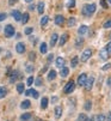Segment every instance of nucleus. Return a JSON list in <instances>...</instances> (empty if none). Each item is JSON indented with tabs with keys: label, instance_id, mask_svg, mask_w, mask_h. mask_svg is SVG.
I'll use <instances>...</instances> for the list:
<instances>
[{
	"label": "nucleus",
	"instance_id": "f257e3e1",
	"mask_svg": "<svg viewBox=\"0 0 111 121\" xmlns=\"http://www.w3.org/2000/svg\"><path fill=\"white\" fill-rule=\"evenodd\" d=\"M96 4H87V5H84L82 6V10H81V13L86 17H90L92 16L95 12H96Z\"/></svg>",
	"mask_w": 111,
	"mask_h": 121
},
{
	"label": "nucleus",
	"instance_id": "f03ea898",
	"mask_svg": "<svg viewBox=\"0 0 111 121\" xmlns=\"http://www.w3.org/2000/svg\"><path fill=\"white\" fill-rule=\"evenodd\" d=\"M4 32H5V36L7 39H11L14 36V34H16V30H14V26L11 25V24H7L4 29Z\"/></svg>",
	"mask_w": 111,
	"mask_h": 121
},
{
	"label": "nucleus",
	"instance_id": "7ed1b4c3",
	"mask_svg": "<svg viewBox=\"0 0 111 121\" xmlns=\"http://www.w3.org/2000/svg\"><path fill=\"white\" fill-rule=\"evenodd\" d=\"M74 89H75V83H74V80H69L63 88V92L65 94H70L74 91Z\"/></svg>",
	"mask_w": 111,
	"mask_h": 121
},
{
	"label": "nucleus",
	"instance_id": "20e7f679",
	"mask_svg": "<svg viewBox=\"0 0 111 121\" xmlns=\"http://www.w3.org/2000/svg\"><path fill=\"white\" fill-rule=\"evenodd\" d=\"M91 56H92V49L87 48V49H85V50L82 52V54H81V56H80V60H81L82 62H86Z\"/></svg>",
	"mask_w": 111,
	"mask_h": 121
},
{
	"label": "nucleus",
	"instance_id": "39448f33",
	"mask_svg": "<svg viewBox=\"0 0 111 121\" xmlns=\"http://www.w3.org/2000/svg\"><path fill=\"white\" fill-rule=\"evenodd\" d=\"M109 56H110V54H109V50H107L106 47H104L103 49H100V52H99V58H100L102 60H107Z\"/></svg>",
	"mask_w": 111,
	"mask_h": 121
},
{
	"label": "nucleus",
	"instance_id": "423d86ee",
	"mask_svg": "<svg viewBox=\"0 0 111 121\" xmlns=\"http://www.w3.org/2000/svg\"><path fill=\"white\" fill-rule=\"evenodd\" d=\"M11 16L13 17V19L14 21H17V22H21L22 21V12L21 11H18V10H13L12 12H11Z\"/></svg>",
	"mask_w": 111,
	"mask_h": 121
},
{
	"label": "nucleus",
	"instance_id": "0eeeda50",
	"mask_svg": "<svg viewBox=\"0 0 111 121\" xmlns=\"http://www.w3.org/2000/svg\"><path fill=\"white\" fill-rule=\"evenodd\" d=\"M86 82H87V74H86V73H81V74L78 77V85L85 86Z\"/></svg>",
	"mask_w": 111,
	"mask_h": 121
},
{
	"label": "nucleus",
	"instance_id": "6e6552de",
	"mask_svg": "<svg viewBox=\"0 0 111 121\" xmlns=\"http://www.w3.org/2000/svg\"><path fill=\"white\" fill-rule=\"evenodd\" d=\"M16 52H17L18 54L25 53V44H24L23 42H18V43L16 44Z\"/></svg>",
	"mask_w": 111,
	"mask_h": 121
},
{
	"label": "nucleus",
	"instance_id": "1a4fd4ad",
	"mask_svg": "<svg viewBox=\"0 0 111 121\" xmlns=\"http://www.w3.org/2000/svg\"><path fill=\"white\" fill-rule=\"evenodd\" d=\"M93 84H95V77L87 78V82H86V84H85V89H86L87 91H90V90L92 89V86H93Z\"/></svg>",
	"mask_w": 111,
	"mask_h": 121
},
{
	"label": "nucleus",
	"instance_id": "9d476101",
	"mask_svg": "<svg viewBox=\"0 0 111 121\" xmlns=\"http://www.w3.org/2000/svg\"><path fill=\"white\" fill-rule=\"evenodd\" d=\"M25 96H32L35 99L40 97L38 92H37L35 89H29V90H26V91H25Z\"/></svg>",
	"mask_w": 111,
	"mask_h": 121
},
{
	"label": "nucleus",
	"instance_id": "9b49d317",
	"mask_svg": "<svg viewBox=\"0 0 111 121\" xmlns=\"http://www.w3.org/2000/svg\"><path fill=\"white\" fill-rule=\"evenodd\" d=\"M63 23H65V17L62 14H58L56 17H55V24L56 25L61 26V25H63Z\"/></svg>",
	"mask_w": 111,
	"mask_h": 121
},
{
	"label": "nucleus",
	"instance_id": "f8f14e48",
	"mask_svg": "<svg viewBox=\"0 0 111 121\" xmlns=\"http://www.w3.org/2000/svg\"><path fill=\"white\" fill-rule=\"evenodd\" d=\"M58 40H59V35H58L56 32H54L53 35H51V37H50V46H51V47L56 46V43H58Z\"/></svg>",
	"mask_w": 111,
	"mask_h": 121
},
{
	"label": "nucleus",
	"instance_id": "ddd939ff",
	"mask_svg": "<svg viewBox=\"0 0 111 121\" xmlns=\"http://www.w3.org/2000/svg\"><path fill=\"white\" fill-rule=\"evenodd\" d=\"M68 39H69V35H68V34H63V35L60 37L59 44H60V46H63V44H66V42L68 41Z\"/></svg>",
	"mask_w": 111,
	"mask_h": 121
},
{
	"label": "nucleus",
	"instance_id": "4468645a",
	"mask_svg": "<svg viewBox=\"0 0 111 121\" xmlns=\"http://www.w3.org/2000/svg\"><path fill=\"white\" fill-rule=\"evenodd\" d=\"M87 30H88V26H87V25H81V26L78 29V34H79L80 36H84L85 34L87 32Z\"/></svg>",
	"mask_w": 111,
	"mask_h": 121
},
{
	"label": "nucleus",
	"instance_id": "2eb2a0df",
	"mask_svg": "<svg viewBox=\"0 0 111 121\" xmlns=\"http://www.w3.org/2000/svg\"><path fill=\"white\" fill-rule=\"evenodd\" d=\"M54 113H55V117H56V119H60V117H61V115H62V108H61L60 106L55 107Z\"/></svg>",
	"mask_w": 111,
	"mask_h": 121
},
{
	"label": "nucleus",
	"instance_id": "dca6fc26",
	"mask_svg": "<svg viewBox=\"0 0 111 121\" xmlns=\"http://www.w3.org/2000/svg\"><path fill=\"white\" fill-rule=\"evenodd\" d=\"M68 74H69V68H68V67H66V66H63V67L61 68L60 76H61L62 78H66V77H67Z\"/></svg>",
	"mask_w": 111,
	"mask_h": 121
},
{
	"label": "nucleus",
	"instance_id": "f3484780",
	"mask_svg": "<svg viewBox=\"0 0 111 121\" xmlns=\"http://www.w3.org/2000/svg\"><path fill=\"white\" fill-rule=\"evenodd\" d=\"M30 107H31V102L29 99H25V101H23L21 103V108L22 109H29Z\"/></svg>",
	"mask_w": 111,
	"mask_h": 121
},
{
	"label": "nucleus",
	"instance_id": "a211bd4d",
	"mask_svg": "<svg viewBox=\"0 0 111 121\" xmlns=\"http://www.w3.org/2000/svg\"><path fill=\"white\" fill-rule=\"evenodd\" d=\"M56 66H58L59 68H62V67L65 66V59L61 58V56L56 58Z\"/></svg>",
	"mask_w": 111,
	"mask_h": 121
},
{
	"label": "nucleus",
	"instance_id": "6ab92c4d",
	"mask_svg": "<svg viewBox=\"0 0 111 121\" xmlns=\"http://www.w3.org/2000/svg\"><path fill=\"white\" fill-rule=\"evenodd\" d=\"M32 117L31 113H24L23 115H21V121H29Z\"/></svg>",
	"mask_w": 111,
	"mask_h": 121
},
{
	"label": "nucleus",
	"instance_id": "aec40b11",
	"mask_svg": "<svg viewBox=\"0 0 111 121\" xmlns=\"http://www.w3.org/2000/svg\"><path fill=\"white\" fill-rule=\"evenodd\" d=\"M56 71L55 70H50L49 73H48V80H54L55 78H56Z\"/></svg>",
	"mask_w": 111,
	"mask_h": 121
},
{
	"label": "nucleus",
	"instance_id": "412c9836",
	"mask_svg": "<svg viewBox=\"0 0 111 121\" xmlns=\"http://www.w3.org/2000/svg\"><path fill=\"white\" fill-rule=\"evenodd\" d=\"M44 3L43 1H40L38 3V5H37V11H38V13L40 14H43V12H44Z\"/></svg>",
	"mask_w": 111,
	"mask_h": 121
},
{
	"label": "nucleus",
	"instance_id": "4be33fe9",
	"mask_svg": "<svg viewBox=\"0 0 111 121\" xmlns=\"http://www.w3.org/2000/svg\"><path fill=\"white\" fill-rule=\"evenodd\" d=\"M29 19H30V16H29V13L28 12H25V13H23V16H22V23L23 24H26L28 22H29Z\"/></svg>",
	"mask_w": 111,
	"mask_h": 121
},
{
	"label": "nucleus",
	"instance_id": "5701e85b",
	"mask_svg": "<svg viewBox=\"0 0 111 121\" xmlns=\"http://www.w3.org/2000/svg\"><path fill=\"white\" fill-rule=\"evenodd\" d=\"M48 97H43L42 98V101H41V108L42 109H47V107H48Z\"/></svg>",
	"mask_w": 111,
	"mask_h": 121
},
{
	"label": "nucleus",
	"instance_id": "b1692460",
	"mask_svg": "<svg viewBox=\"0 0 111 121\" xmlns=\"http://www.w3.org/2000/svg\"><path fill=\"white\" fill-rule=\"evenodd\" d=\"M24 89H25V85L23 83L17 84V91H18V94H24Z\"/></svg>",
	"mask_w": 111,
	"mask_h": 121
},
{
	"label": "nucleus",
	"instance_id": "393cba45",
	"mask_svg": "<svg viewBox=\"0 0 111 121\" xmlns=\"http://www.w3.org/2000/svg\"><path fill=\"white\" fill-rule=\"evenodd\" d=\"M40 52L42 54H45L47 52H48V46H47V43H41V46H40Z\"/></svg>",
	"mask_w": 111,
	"mask_h": 121
},
{
	"label": "nucleus",
	"instance_id": "a878e982",
	"mask_svg": "<svg viewBox=\"0 0 111 121\" xmlns=\"http://www.w3.org/2000/svg\"><path fill=\"white\" fill-rule=\"evenodd\" d=\"M7 95V89L5 86H0V98H4Z\"/></svg>",
	"mask_w": 111,
	"mask_h": 121
},
{
	"label": "nucleus",
	"instance_id": "bb28decb",
	"mask_svg": "<svg viewBox=\"0 0 111 121\" xmlns=\"http://www.w3.org/2000/svg\"><path fill=\"white\" fill-rule=\"evenodd\" d=\"M10 76V82L11 83H14L16 82V79L18 78V72L17 71H14V72H12L11 74H8Z\"/></svg>",
	"mask_w": 111,
	"mask_h": 121
},
{
	"label": "nucleus",
	"instance_id": "cd10ccee",
	"mask_svg": "<svg viewBox=\"0 0 111 121\" xmlns=\"http://www.w3.org/2000/svg\"><path fill=\"white\" fill-rule=\"evenodd\" d=\"M48 21H49V17L48 16H43L42 17V19H41V26H45L47 25V23H48Z\"/></svg>",
	"mask_w": 111,
	"mask_h": 121
},
{
	"label": "nucleus",
	"instance_id": "c85d7f7f",
	"mask_svg": "<svg viewBox=\"0 0 111 121\" xmlns=\"http://www.w3.org/2000/svg\"><path fill=\"white\" fill-rule=\"evenodd\" d=\"M33 70H35V67H33V65H31V64H28V65L25 66V71H26L28 73H32Z\"/></svg>",
	"mask_w": 111,
	"mask_h": 121
},
{
	"label": "nucleus",
	"instance_id": "c756f323",
	"mask_svg": "<svg viewBox=\"0 0 111 121\" xmlns=\"http://www.w3.org/2000/svg\"><path fill=\"white\" fill-rule=\"evenodd\" d=\"M78 62H79V59H78V56H74V58L72 59V61H70V65H72V67H77V66H78Z\"/></svg>",
	"mask_w": 111,
	"mask_h": 121
},
{
	"label": "nucleus",
	"instance_id": "7c9ffc66",
	"mask_svg": "<svg viewBox=\"0 0 111 121\" xmlns=\"http://www.w3.org/2000/svg\"><path fill=\"white\" fill-rule=\"evenodd\" d=\"M82 43H84V39H82L81 36H79V37L77 39V42H75V46H77V48H79L80 46H82Z\"/></svg>",
	"mask_w": 111,
	"mask_h": 121
},
{
	"label": "nucleus",
	"instance_id": "2f4dec72",
	"mask_svg": "<svg viewBox=\"0 0 111 121\" xmlns=\"http://www.w3.org/2000/svg\"><path fill=\"white\" fill-rule=\"evenodd\" d=\"M103 28H104V29H111V18H109L106 22H104Z\"/></svg>",
	"mask_w": 111,
	"mask_h": 121
},
{
	"label": "nucleus",
	"instance_id": "473e14b6",
	"mask_svg": "<svg viewBox=\"0 0 111 121\" xmlns=\"http://www.w3.org/2000/svg\"><path fill=\"white\" fill-rule=\"evenodd\" d=\"M75 22H77V21H75V18H74V17H70V18L68 19V26H69V28H72L74 24H75Z\"/></svg>",
	"mask_w": 111,
	"mask_h": 121
},
{
	"label": "nucleus",
	"instance_id": "72a5a7b5",
	"mask_svg": "<svg viewBox=\"0 0 111 121\" xmlns=\"http://www.w3.org/2000/svg\"><path fill=\"white\" fill-rule=\"evenodd\" d=\"M75 6V0H68V3H67V7L68 9H72Z\"/></svg>",
	"mask_w": 111,
	"mask_h": 121
},
{
	"label": "nucleus",
	"instance_id": "f704fd0d",
	"mask_svg": "<svg viewBox=\"0 0 111 121\" xmlns=\"http://www.w3.org/2000/svg\"><path fill=\"white\" fill-rule=\"evenodd\" d=\"M42 83H43V80H42L41 77H38V78H36V79H35V85H37V86H41Z\"/></svg>",
	"mask_w": 111,
	"mask_h": 121
},
{
	"label": "nucleus",
	"instance_id": "c9c22d12",
	"mask_svg": "<svg viewBox=\"0 0 111 121\" xmlns=\"http://www.w3.org/2000/svg\"><path fill=\"white\" fill-rule=\"evenodd\" d=\"M32 31H33V28H31V26H29V28H25V30H24L25 35H31V34H32Z\"/></svg>",
	"mask_w": 111,
	"mask_h": 121
},
{
	"label": "nucleus",
	"instance_id": "e433bc0d",
	"mask_svg": "<svg viewBox=\"0 0 111 121\" xmlns=\"http://www.w3.org/2000/svg\"><path fill=\"white\" fill-rule=\"evenodd\" d=\"M33 82H35V78H33V77H29L28 80H26V85H28V86H31V85L33 84Z\"/></svg>",
	"mask_w": 111,
	"mask_h": 121
},
{
	"label": "nucleus",
	"instance_id": "4c0bfd02",
	"mask_svg": "<svg viewBox=\"0 0 111 121\" xmlns=\"http://www.w3.org/2000/svg\"><path fill=\"white\" fill-rule=\"evenodd\" d=\"M91 108H92V103H91V101H87L85 103V109L86 110H91Z\"/></svg>",
	"mask_w": 111,
	"mask_h": 121
},
{
	"label": "nucleus",
	"instance_id": "58836bf2",
	"mask_svg": "<svg viewBox=\"0 0 111 121\" xmlns=\"http://www.w3.org/2000/svg\"><path fill=\"white\" fill-rule=\"evenodd\" d=\"M100 5L103 6V9H109V5H107V1L106 0H100Z\"/></svg>",
	"mask_w": 111,
	"mask_h": 121
},
{
	"label": "nucleus",
	"instance_id": "ea45409f",
	"mask_svg": "<svg viewBox=\"0 0 111 121\" xmlns=\"http://www.w3.org/2000/svg\"><path fill=\"white\" fill-rule=\"evenodd\" d=\"M86 120H87V117H86L85 114H80L78 116V121H86Z\"/></svg>",
	"mask_w": 111,
	"mask_h": 121
},
{
	"label": "nucleus",
	"instance_id": "a19ab883",
	"mask_svg": "<svg viewBox=\"0 0 111 121\" xmlns=\"http://www.w3.org/2000/svg\"><path fill=\"white\" fill-rule=\"evenodd\" d=\"M111 68V64H105L103 67H102V71H107Z\"/></svg>",
	"mask_w": 111,
	"mask_h": 121
},
{
	"label": "nucleus",
	"instance_id": "79ce46f5",
	"mask_svg": "<svg viewBox=\"0 0 111 121\" xmlns=\"http://www.w3.org/2000/svg\"><path fill=\"white\" fill-rule=\"evenodd\" d=\"M97 121H105V115L104 114H99L97 116Z\"/></svg>",
	"mask_w": 111,
	"mask_h": 121
},
{
	"label": "nucleus",
	"instance_id": "37998d69",
	"mask_svg": "<svg viewBox=\"0 0 111 121\" xmlns=\"http://www.w3.org/2000/svg\"><path fill=\"white\" fill-rule=\"evenodd\" d=\"M6 17H7V14H6L5 12H3V13H0V22H3V21H5V19H6Z\"/></svg>",
	"mask_w": 111,
	"mask_h": 121
},
{
	"label": "nucleus",
	"instance_id": "c03bdc74",
	"mask_svg": "<svg viewBox=\"0 0 111 121\" xmlns=\"http://www.w3.org/2000/svg\"><path fill=\"white\" fill-rule=\"evenodd\" d=\"M36 59V54L33 53V52H31V53L29 54V60H31V61H33Z\"/></svg>",
	"mask_w": 111,
	"mask_h": 121
},
{
	"label": "nucleus",
	"instance_id": "a18cd8bd",
	"mask_svg": "<svg viewBox=\"0 0 111 121\" xmlns=\"http://www.w3.org/2000/svg\"><path fill=\"white\" fill-rule=\"evenodd\" d=\"M35 9H36V6H35L33 4H30V5H29V11H33Z\"/></svg>",
	"mask_w": 111,
	"mask_h": 121
},
{
	"label": "nucleus",
	"instance_id": "49530a36",
	"mask_svg": "<svg viewBox=\"0 0 111 121\" xmlns=\"http://www.w3.org/2000/svg\"><path fill=\"white\" fill-rule=\"evenodd\" d=\"M106 84H107V86H109V88H111V77H109V78H107V80H106Z\"/></svg>",
	"mask_w": 111,
	"mask_h": 121
},
{
	"label": "nucleus",
	"instance_id": "de8ad7c7",
	"mask_svg": "<svg viewBox=\"0 0 111 121\" xmlns=\"http://www.w3.org/2000/svg\"><path fill=\"white\" fill-rule=\"evenodd\" d=\"M16 3H17V0H10V1H8V4H10L11 6H12V5H14Z\"/></svg>",
	"mask_w": 111,
	"mask_h": 121
},
{
	"label": "nucleus",
	"instance_id": "09e8293b",
	"mask_svg": "<svg viewBox=\"0 0 111 121\" xmlns=\"http://www.w3.org/2000/svg\"><path fill=\"white\" fill-rule=\"evenodd\" d=\"M86 121H95V117H93V116H91V117H88Z\"/></svg>",
	"mask_w": 111,
	"mask_h": 121
},
{
	"label": "nucleus",
	"instance_id": "8fccbe9b",
	"mask_svg": "<svg viewBox=\"0 0 111 121\" xmlns=\"http://www.w3.org/2000/svg\"><path fill=\"white\" fill-rule=\"evenodd\" d=\"M48 60H49V61H51V60H53V54H49V56H48Z\"/></svg>",
	"mask_w": 111,
	"mask_h": 121
},
{
	"label": "nucleus",
	"instance_id": "3c124183",
	"mask_svg": "<svg viewBox=\"0 0 111 121\" xmlns=\"http://www.w3.org/2000/svg\"><path fill=\"white\" fill-rule=\"evenodd\" d=\"M107 121H111V113H109V116H107Z\"/></svg>",
	"mask_w": 111,
	"mask_h": 121
},
{
	"label": "nucleus",
	"instance_id": "603ef678",
	"mask_svg": "<svg viewBox=\"0 0 111 121\" xmlns=\"http://www.w3.org/2000/svg\"><path fill=\"white\" fill-rule=\"evenodd\" d=\"M51 101H53V102H56V101H58V97H53Z\"/></svg>",
	"mask_w": 111,
	"mask_h": 121
},
{
	"label": "nucleus",
	"instance_id": "864d4df0",
	"mask_svg": "<svg viewBox=\"0 0 111 121\" xmlns=\"http://www.w3.org/2000/svg\"><path fill=\"white\" fill-rule=\"evenodd\" d=\"M16 37H17V39H21V37H22V35H21V34H17Z\"/></svg>",
	"mask_w": 111,
	"mask_h": 121
},
{
	"label": "nucleus",
	"instance_id": "5fc2aeb1",
	"mask_svg": "<svg viewBox=\"0 0 111 121\" xmlns=\"http://www.w3.org/2000/svg\"><path fill=\"white\" fill-rule=\"evenodd\" d=\"M25 1H26V3H29V4H30V3H32V0H25Z\"/></svg>",
	"mask_w": 111,
	"mask_h": 121
},
{
	"label": "nucleus",
	"instance_id": "6e6d98bb",
	"mask_svg": "<svg viewBox=\"0 0 111 121\" xmlns=\"http://www.w3.org/2000/svg\"><path fill=\"white\" fill-rule=\"evenodd\" d=\"M107 3H109V4L111 5V0H107Z\"/></svg>",
	"mask_w": 111,
	"mask_h": 121
},
{
	"label": "nucleus",
	"instance_id": "4d7b16f0",
	"mask_svg": "<svg viewBox=\"0 0 111 121\" xmlns=\"http://www.w3.org/2000/svg\"><path fill=\"white\" fill-rule=\"evenodd\" d=\"M110 39H111V34H110Z\"/></svg>",
	"mask_w": 111,
	"mask_h": 121
}]
</instances>
